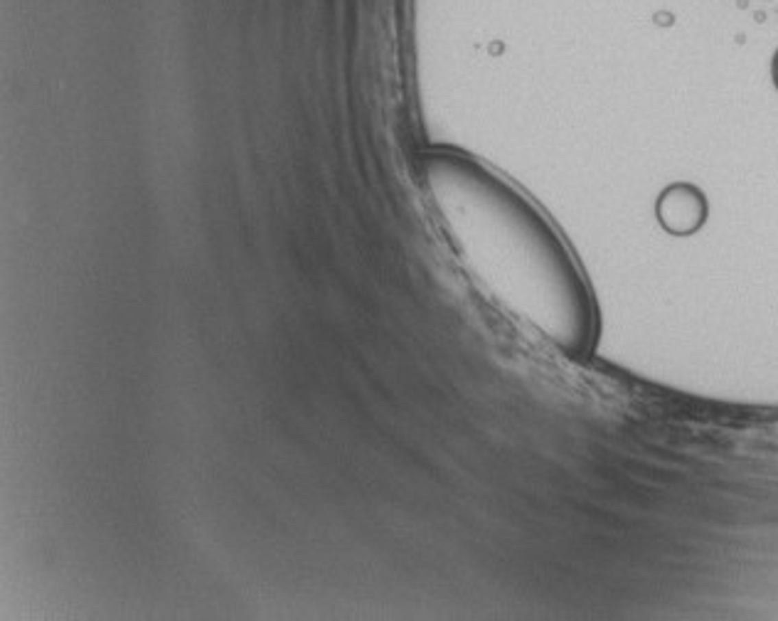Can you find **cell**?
Instances as JSON below:
<instances>
[{
  "mask_svg": "<svg viewBox=\"0 0 778 621\" xmlns=\"http://www.w3.org/2000/svg\"><path fill=\"white\" fill-rule=\"evenodd\" d=\"M416 180L468 279L508 318L569 360L599 340V306L545 212L503 175L456 148H432Z\"/></svg>",
  "mask_w": 778,
  "mask_h": 621,
  "instance_id": "6da1fadb",
  "label": "cell"
},
{
  "mask_svg": "<svg viewBox=\"0 0 778 621\" xmlns=\"http://www.w3.org/2000/svg\"><path fill=\"white\" fill-rule=\"evenodd\" d=\"M655 212L665 232L675 237H689L707 222L709 205L700 187L689 183H675L660 193Z\"/></svg>",
  "mask_w": 778,
  "mask_h": 621,
  "instance_id": "7a4b0ae2",
  "label": "cell"
},
{
  "mask_svg": "<svg viewBox=\"0 0 778 621\" xmlns=\"http://www.w3.org/2000/svg\"><path fill=\"white\" fill-rule=\"evenodd\" d=\"M652 20H655L658 25H663V27H670V25L675 23V15H672V12H668V10H660V12H655V15H652Z\"/></svg>",
  "mask_w": 778,
  "mask_h": 621,
  "instance_id": "3957f363",
  "label": "cell"
},
{
  "mask_svg": "<svg viewBox=\"0 0 778 621\" xmlns=\"http://www.w3.org/2000/svg\"><path fill=\"white\" fill-rule=\"evenodd\" d=\"M771 82H773V86H776V91H778V47H776V52H773V57H771Z\"/></svg>",
  "mask_w": 778,
  "mask_h": 621,
  "instance_id": "277c9868",
  "label": "cell"
}]
</instances>
